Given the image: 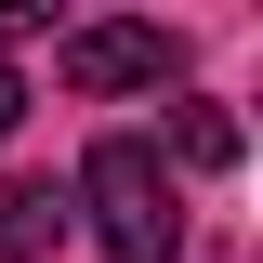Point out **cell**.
Wrapping results in <instances>:
<instances>
[{"instance_id":"6da1fadb","label":"cell","mask_w":263,"mask_h":263,"mask_svg":"<svg viewBox=\"0 0 263 263\" xmlns=\"http://www.w3.org/2000/svg\"><path fill=\"white\" fill-rule=\"evenodd\" d=\"M66 211H92V237L119 263H171V250H184V184L158 171L145 132H105L92 158H79V197H66Z\"/></svg>"},{"instance_id":"7a4b0ae2","label":"cell","mask_w":263,"mask_h":263,"mask_svg":"<svg viewBox=\"0 0 263 263\" xmlns=\"http://www.w3.org/2000/svg\"><path fill=\"white\" fill-rule=\"evenodd\" d=\"M171 79H184L171 27H79L66 40V92H171Z\"/></svg>"},{"instance_id":"3957f363","label":"cell","mask_w":263,"mask_h":263,"mask_svg":"<svg viewBox=\"0 0 263 263\" xmlns=\"http://www.w3.org/2000/svg\"><path fill=\"white\" fill-rule=\"evenodd\" d=\"M40 250H66V197L53 184H0V263H40Z\"/></svg>"},{"instance_id":"277c9868","label":"cell","mask_w":263,"mask_h":263,"mask_svg":"<svg viewBox=\"0 0 263 263\" xmlns=\"http://www.w3.org/2000/svg\"><path fill=\"white\" fill-rule=\"evenodd\" d=\"M184 158L197 171H237V119H224V105H184Z\"/></svg>"},{"instance_id":"5b68a950","label":"cell","mask_w":263,"mask_h":263,"mask_svg":"<svg viewBox=\"0 0 263 263\" xmlns=\"http://www.w3.org/2000/svg\"><path fill=\"white\" fill-rule=\"evenodd\" d=\"M27 27H53V0H0V40H27Z\"/></svg>"},{"instance_id":"8992f818","label":"cell","mask_w":263,"mask_h":263,"mask_svg":"<svg viewBox=\"0 0 263 263\" xmlns=\"http://www.w3.org/2000/svg\"><path fill=\"white\" fill-rule=\"evenodd\" d=\"M13 119H27V79H13V66H0V132H13Z\"/></svg>"}]
</instances>
